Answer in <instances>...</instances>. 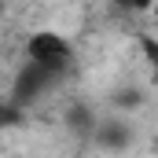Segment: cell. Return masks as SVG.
Here are the masks:
<instances>
[{"instance_id":"cell-1","label":"cell","mask_w":158,"mask_h":158,"mask_svg":"<svg viewBox=\"0 0 158 158\" xmlns=\"http://www.w3.org/2000/svg\"><path fill=\"white\" fill-rule=\"evenodd\" d=\"M70 59H74V44L55 30H33L26 37V63H30V70L44 74L48 81L59 77L70 66Z\"/></svg>"},{"instance_id":"cell-2","label":"cell","mask_w":158,"mask_h":158,"mask_svg":"<svg viewBox=\"0 0 158 158\" xmlns=\"http://www.w3.org/2000/svg\"><path fill=\"white\" fill-rule=\"evenodd\" d=\"M136 48H140V55H143V63L151 70V81L158 85V33L155 30H140L136 33Z\"/></svg>"},{"instance_id":"cell-3","label":"cell","mask_w":158,"mask_h":158,"mask_svg":"<svg viewBox=\"0 0 158 158\" xmlns=\"http://www.w3.org/2000/svg\"><path fill=\"white\" fill-rule=\"evenodd\" d=\"M11 121H19V110H15L11 103L0 99V125H11Z\"/></svg>"},{"instance_id":"cell-4","label":"cell","mask_w":158,"mask_h":158,"mask_svg":"<svg viewBox=\"0 0 158 158\" xmlns=\"http://www.w3.org/2000/svg\"><path fill=\"white\" fill-rule=\"evenodd\" d=\"M155 19H158V7H155Z\"/></svg>"}]
</instances>
